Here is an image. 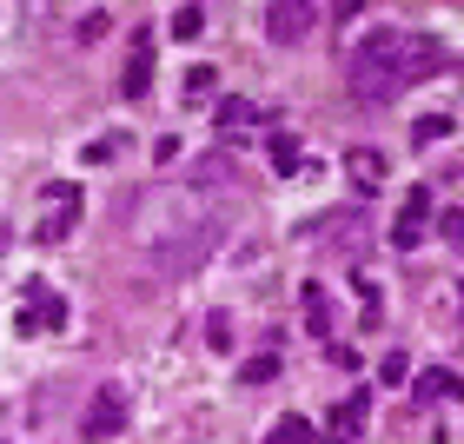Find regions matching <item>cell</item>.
Instances as JSON below:
<instances>
[{"instance_id":"cell-15","label":"cell","mask_w":464,"mask_h":444,"mask_svg":"<svg viewBox=\"0 0 464 444\" xmlns=\"http://www.w3.org/2000/svg\"><path fill=\"white\" fill-rule=\"evenodd\" d=\"M166 34H173V40H199V34H206V14H199V0H186V7L173 14V27H166Z\"/></svg>"},{"instance_id":"cell-10","label":"cell","mask_w":464,"mask_h":444,"mask_svg":"<svg viewBox=\"0 0 464 444\" xmlns=\"http://www.w3.org/2000/svg\"><path fill=\"white\" fill-rule=\"evenodd\" d=\"M146 73H153V40L140 34V40H133V60H126V80H120V93H126V100H140V93H146Z\"/></svg>"},{"instance_id":"cell-19","label":"cell","mask_w":464,"mask_h":444,"mask_svg":"<svg viewBox=\"0 0 464 444\" xmlns=\"http://www.w3.org/2000/svg\"><path fill=\"white\" fill-rule=\"evenodd\" d=\"M206 338H213V352H226L232 345V312H213V319H206Z\"/></svg>"},{"instance_id":"cell-20","label":"cell","mask_w":464,"mask_h":444,"mask_svg":"<svg viewBox=\"0 0 464 444\" xmlns=\"http://www.w3.org/2000/svg\"><path fill=\"white\" fill-rule=\"evenodd\" d=\"M438 239H451V246H464V206H451V213L438 219Z\"/></svg>"},{"instance_id":"cell-1","label":"cell","mask_w":464,"mask_h":444,"mask_svg":"<svg viewBox=\"0 0 464 444\" xmlns=\"http://www.w3.org/2000/svg\"><path fill=\"white\" fill-rule=\"evenodd\" d=\"M445 67V47H438L431 34H405V27H378L358 40L352 53V80H358V100H392L398 87H418V80H431Z\"/></svg>"},{"instance_id":"cell-18","label":"cell","mask_w":464,"mask_h":444,"mask_svg":"<svg viewBox=\"0 0 464 444\" xmlns=\"http://www.w3.org/2000/svg\"><path fill=\"white\" fill-rule=\"evenodd\" d=\"M445 133H451V120H438V113L411 126V140H418V146H438V140H445Z\"/></svg>"},{"instance_id":"cell-12","label":"cell","mask_w":464,"mask_h":444,"mask_svg":"<svg viewBox=\"0 0 464 444\" xmlns=\"http://www.w3.org/2000/svg\"><path fill=\"white\" fill-rule=\"evenodd\" d=\"M239 179V166H232L226 153H206V159H193V186H232Z\"/></svg>"},{"instance_id":"cell-3","label":"cell","mask_w":464,"mask_h":444,"mask_svg":"<svg viewBox=\"0 0 464 444\" xmlns=\"http://www.w3.org/2000/svg\"><path fill=\"white\" fill-rule=\"evenodd\" d=\"M312 27H319V7H312V0H266V40L272 47H305Z\"/></svg>"},{"instance_id":"cell-8","label":"cell","mask_w":464,"mask_h":444,"mask_svg":"<svg viewBox=\"0 0 464 444\" xmlns=\"http://www.w3.org/2000/svg\"><path fill=\"white\" fill-rule=\"evenodd\" d=\"M345 179L358 186V193H378V186H385V153H372V146H352V153H345Z\"/></svg>"},{"instance_id":"cell-13","label":"cell","mask_w":464,"mask_h":444,"mask_svg":"<svg viewBox=\"0 0 464 444\" xmlns=\"http://www.w3.org/2000/svg\"><path fill=\"white\" fill-rule=\"evenodd\" d=\"M411 391L425 398V405H438V398H451V391H464V385H458V372L438 365V372H418V385H411Z\"/></svg>"},{"instance_id":"cell-6","label":"cell","mask_w":464,"mask_h":444,"mask_svg":"<svg viewBox=\"0 0 464 444\" xmlns=\"http://www.w3.org/2000/svg\"><path fill=\"white\" fill-rule=\"evenodd\" d=\"M425 206H431V199H425V186H411V199H405V213H398V219H392V246H398V252H411V246H425Z\"/></svg>"},{"instance_id":"cell-14","label":"cell","mask_w":464,"mask_h":444,"mask_svg":"<svg viewBox=\"0 0 464 444\" xmlns=\"http://www.w3.org/2000/svg\"><path fill=\"white\" fill-rule=\"evenodd\" d=\"M266 444H319V431H312V425H305V418H299V411H285V418H279V425H272V431H266Z\"/></svg>"},{"instance_id":"cell-17","label":"cell","mask_w":464,"mask_h":444,"mask_svg":"<svg viewBox=\"0 0 464 444\" xmlns=\"http://www.w3.org/2000/svg\"><path fill=\"white\" fill-rule=\"evenodd\" d=\"M272 166H279V173L299 166V140H292V133H272Z\"/></svg>"},{"instance_id":"cell-11","label":"cell","mask_w":464,"mask_h":444,"mask_svg":"<svg viewBox=\"0 0 464 444\" xmlns=\"http://www.w3.org/2000/svg\"><path fill=\"white\" fill-rule=\"evenodd\" d=\"M305 325H312V338H332V292L325 285H305Z\"/></svg>"},{"instance_id":"cell-16","label":"cell","mask_w":464,"mask_h":444,"mask_svg":"<svg viewBox=\"0 0 464 444\" xmlns=\"http://www.w3.org/2000/svg\"><path fill=\"white\" fill-rule=\"evenodd\" d=\"M213 87H219L213 67H186V107H193V100H213Z\"/></svg>"},{"instance_id":"cell-7","label":"cell","mask_w":464,"mask_h":444,"mask_svg":"<svg viewBox=\"0 0 464 444\" xmlns=\"http://www.w3.org/2000/svg\"><path fill=\"white\" fill-rule=\"evenodd\" d=\"M365 418H372V405L352 391V398H339V405H332V418H325V438H332V444H352L358 431H365Z\"/></svg>"},{"instance_id":"cell-21","label":"cell","mask_w":464,"mask_h":444,"mask_svg":"<svg viewBox=\"0 0 464 444\" xmlns=\"http://www.w3.org/2000/svg\"><path fill=\"white\" fill-rule=\"evenodd\" d=\"M272 372H279V358H252V365H246V378H252V385H266Z\"/></svg>"},{"instance_id":"cell-22","label":"cell","mask_w":464,"mask_h":444,"mask_svg":"<svg viewBox=\"0 0 464 444\" xmlns=\"http://www.w3.org/2000/svg\"><path fill=\"white\" fill-rule=\"evenodd\" d=\"M113 27V20L107 14H87V20H80V40H100V34H107Z\"/></svg>"},{"instance_id":"cell-5","label":"cell","mask_w":464,"mask_h":444,"mask_svg":"<svg viewBox=\"0 0 464 444\" xmlns=\"http://www.w3.org/2000/svg\"><path fill=\"white\" fill-rule=\"evenodd\" d=\"M67 319V305H60L53 285H27V305H20V332H47Z\"/></svg>"},{"instance_id":"cell-9","label":"cell","mask_w":464,"mask_h":444,"mask_svg":"<svg viewBox=\"0 0 464 444\" xmlns=\"http://www.w3.org/2000/svg\"><path fill=\"white\" fill-rule=\"evenodd\" d=\"M213 126H219L226 140H239L246 126H259V107H252V100H239V93H232V100H219V107H213Z\"/></svg>"},{"instance_id":"cell-4","label":"cell","mask_w":464,"mask_h":444,"mask_svg":"<svg viewBox=\"0 0 464 444\" xmlns=\"http://www.w3.org/2000/svg\"><path fill=\"white\" fill-rule=\"evenodd\" d=\"M126 425V391H93V405H87V418H80V431H87V444H100V438H113Z\"/></svg>"},{"instance_id":"cell-2","label":"cell","mask_w":464,"mask_h":444,"mask_svg":"<svg viewBox=\"0 0 464 444\" xmlns=\"http://www.w3.org/2000/svg\"><path fill=\"white\" fill-rule=\"evenodd\" d=\"M73 219H80V186L53 179L47 199H40V219H34V246H67L73 239Z\"/></svg>"}]
</instances>
